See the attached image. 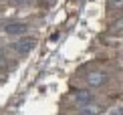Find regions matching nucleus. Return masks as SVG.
<instances>
[{
	"label": "nucleus",
	"mask_w": 123,
	"mask_h": 115,
	"mask_svg": "<svg viewBox=\"0 0 123 115\" xmlns=\"http://www.w3.org/2000/svg\"><path fill=\"white\" fill-rule=\"evenodd\" d=\"M34 46H37V38L34 36H22L18 43H14V51L18 55H28Z\"/></svg>",
	"instance_id": "f257e3e1"
},
{
	"label": "nucleus",
	"mask_w": 123,
	"mask_h": 115,
	"mask_svg": "<svg viewBox=\"0 0 123 115\" xmlns=\"http://www.w3.org/2000/svg\"><path fill=\"white\" fill-rule=\"evenodd\" d=\"M87 81H89L91 87H101V85H105L107 75H105L103 71H93V73H89V75H87Z\"/></svg>",
	"instance_id": "f03ea898"
},
{
	"label": "nucleus",
	"mask_w": 123,
	"mask_h": 115,
	"mask_svg": "<svg viewBox=\"0 0 123 115\" xmlns=\"http://www.w3.org/2000/svg\"><path fill=\"white\" fill-rule=\"evenodd\" d=\"M4 30H6L8 34H24L28 30V24L26 22H8Z\"/></svg>",
	"instance_id": "7ed1b4c3"
},
{
	"label": "nucleus",
	"mask_w": 123,
	"mask_h": 115,
	"mask_svg": "<svg viewBox=\"0 0 123 115\" xmlns=\"http://www.w3.org/2000/svg\"><path fill=\"white\" fill-rule=\"evenodd\" d=\"M75 101L79 103V105L91 103V101H93V93L87 91V89H77V91H75Z\"/></svg>",
	"instance_id": "20e7f679"
},
{
	"label": "nucleus",
	"mask_w": 123,
	"mask_h": 115,
	"mask_svg": "<svg viewBox=\"0 0 123 115\" xmlns=\"http://www.w3.org/2000/svg\"><path fill=\"white\" fill-rule=\"evenodd\" d=\"M101 109L97 107V105H93V101L91 103H85V105H81L79 107V113H83V115H91V113H99Z\"/></svg>",
	"instance_id": "39448f33"
},
{
	"label": "nucleus",
	"mask_w": 123,
	"mask_h": 115,
	"mask_svg": "<svg viewBox=\"0 0 123 115\" xmlns=\"http://www.w3.org/2000/svg\"><path fill=\"white\" fill-rule=\"evenodd\" d=\"M6 65V55H4V51L0 49V67H4Z\"/></svg>",
	"instance_id": "423d86ee"
},
{
	"label": "nucleus",
	"mask_w": 123,
	"mask_h": 115,
	"mask_svg": "<svg viewBox=\"0 0 123 115\" xmlns=\"http://www.w3.org/2000/svg\"><path fill=\"white\" fill-rule=\"evenodd\" d=\"M12 2H14V4H28L30 0H12Z\"/></svg>",
	"instance_id": "0eeeda50"
},
{
	"label": "nucleus",
	"mask_w": 123,
	"mask_h": 115,
	"mask_svg": "<svg viewBox=\"0 0 123 115\" xmlns=\"http://www.w3.org/2000/svg\"><path fill=\"white\" fill-rule=\"evenodd\" d=\"M111 2H119V0H111Z\"/></svg>",
	"instance_id": "6e6552de"
}]
</instances>
